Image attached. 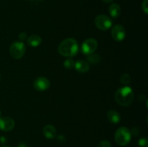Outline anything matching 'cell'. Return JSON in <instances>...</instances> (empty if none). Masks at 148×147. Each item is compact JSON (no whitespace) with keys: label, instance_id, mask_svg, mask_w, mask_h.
I'll list each match as a JSON object with an SVG mask.
<instances>
[{"label":"cell","instance_id":"cell-18","mask_svg":"<svg viewBox=\"0 0 148 147\" xmlns=\"http://www.w3.org/2000/svg\"><path fill=\"white\" fill-rule=\"evenodd\" d=\"M98 147H111V144L110 141H107V140H103L98 143Z\"/></svg>","mask_w":148,"mask_h":147},{"label":"cell","instance_id":"cell-27","mask_svg":"<svg viewBox=\"0 0 148 147\" xmlns=\"http://www.w3.org/2000/svg\"><path fill=\"white\" fill-rule=\"evenodd\" d=\"M4 147H12V146H5Z\"/></svg>","mask_w":148,"mask_h":147},{"label":"cell","instance_id":"cell-8","mask_svg":"<svg viewBox=\"0 0 148 147\" xmlns=\"http://www.w3.org/2000/svg\"><path fill=\"white\" fill-rule=\"evenodd\" d=\"M50 81L47 78L43 77V76L36 78L33 82V86H34L35 89L38 91H40V92L46 91V89L50 87Z\"/></svg>","mask_w":148,"mask_h":147},{"label":"cell","instance_id":"cell-9","mask_svg":"<svg viewBox=\"0 0 148 147\" xmlns=\"http://www.w3.org/2000/svg\"><path fill=\"white\" fill-rule=\"evenodd\" d=\"M14 121L10 117L0 118V129L3 131H10L14 128Z\"/></svg>","mask_w":148,"mask_h":147},{"label":"cell","instance_id":"cell-16","mask_svg":"<svg viewBox=\"0 0 148 147\" xmlns=\"http://www.w3.org/2000/svg\"><path fill=\"white\" fill-rule=\"evenodd\" d=\"M120 82L122 84L127 86L131 82V76L128 74H124L120 78Z\"/></svg>","mask_w":148,"mask_h":147},{"label":"cell","instance_id":"cell-20","mask_svg":"<svg viewBox=\"0 0 148 147\" xmlns=\"http://www.w3.org/2000/svg\"><path fill=\"white\" fill-rule=\"evenodd\" d=\"M142 9H143V12L147 14L148 13V0H144L142 3Z\"/></svg>","mask_w":148,"mask_h":147},{"label":"cell","instance_id":"cell-3","mask_svg":"<svg viewBox=\"0 0 148 147\" xmlns=\"http://www.w3.org/2000/svg\"><path fill=\"white\" fill-rule=\"evenodd\" d=\"M132 139V134L130 130L125 127L118 128L115 133V141L118 145L124 146L130 144Z\"/></svg>","mask_w":148,"mask_h":147},{"label":"cell","instance_id":"cell-14","mask_svg":"<svg viewBox=\"0 0 148 147\" xmlns=\"http://www.w3.org/2000/svg\"><path fill=\"white\" fill-rule=\"evenodd\" d=\"M109 14L113 18H117L119 17L120 13H121V7L116 3H113L109 6L108 8Z\"/></svg>","mask_w":148,"mask_h":147},{"label":"cell","instance_id":"cell-2","mask_svg":"<svg viewBox=\"0 0 148 147\" xmlns=\"http://www.w3.org/2000/svg\"><path fill=\"white\" fill-rule=\"evenodd\" d=\"M134 92L128 86L121 87L115 93V99L117 103L123 107L130 106L134 100Z\"/></svg>","mask_w":148,"mask_h":147},{"label":"cell","instance_id":"cell-22","mask_svg":"<svg viewBox=\"0 0 148 147\" xmlns=\"http://www.w3.org/2000/svg\"><path fill=\"white\" fill-rule=\"evenodd\" d=\"M19 38H20V40H27V34H26L25 33H20V34H19Z\"/></svg>","mask_w":148,"mask_h":147},{"label":"cell","instance_id":"cell-4","mask_svg":"<svg viewBox=\"0 0 148 147\" xmlns=\"http://www.w3.org/2000/svg\"><path fill=\"white\" fill-rule=\"evenodd\" d=\"M25 45L22 41L14 42L10 48V55L14 59H21L25 53Z\"/></svg>","mask_w":148,"mask_h":147},{"label":"cell","instance_id":"cell-25","mask_svg":"<svg viewBox=\"0 0 148 147\" xmlns=\"http://www.w3.org/2000/svg\"><path fill=\"white\" fill-rule=\"evenodd\" d=\"M18 146L19 147H27V146H26V144H25L24 143H20V144H19Z\"/></svg>","mask_w":148,"mask_h":147},{"label":"cell","instance_id":"cell-24","mask_svg":"<svg viewBox=\"0 0 148 147\" xmlns=\"http://www.w3.org/2000/svg\"><path fill=\"white\" fill-rule=\"evenodd\" d=\"M6 138H5V137H4V136H1V138H0V142L1 143V144H5L6 143Z\"/></svg>","mask_w":148,"mask_h":147},{"label":"cell","instance_id":"cell-28","mask_svg":"<svg viewBox=\"0 0 148 147\" xmlns=\"http://www.w3.org/2000/svg\"><path fill=\"white\" fill-rule=\"evenodd\" d=\"M0 116H1V111H0Z\"/></svg>","mask_w":148,"mask_h":147},{"label":"cell","instance_id":"cell-5","mask_svg":"<svg viewBox=\"0 0 148 147\" xmlns=\"http://www.w3.org/2000/svg\"><path fill=\"white\" fill-rule=\"evenodd\" d=\"M95 24L99 30L106 31L112 26V20L105 14H99L95 18Z\"/></svg>","mask_w":148,"mask_h":147},{"label":"cell","instance_id":"cell-15","mask_svg":"<svg viewBox=\"0 0 148 147\" xmlns=\"http://www.w3.org/2000/svg\"><path fill=\"white\" fill-rule=\"evenodd\" d=\"M87 60L90 63H98L101 61V57L97 53H91V54L88 55L87 56Z\"/></svg>","mask_w":148,"mask_h":147},{"label":"cell","instance_id":"cell-13","mask_svg":"<svg viewBox=\"0 0 148 147\" xmlns=\"http://www.w3.org/2000/svg\"><path fill=\"white\" fill-rule=\"evenodd\" d=\"M42 42V39L38 35L33 34L29 36L27 38V43L31 47H38L40 45Z\"/></svg>","mask_w":148,"mask_h":147},{"label":"cell","instance_id":"cell-29","mask_svg":"<svg viewBox=\"0 0 148 147\" xmlns=\"http://www.w3.org/2000/svg\"><path fill=\"white\" fill-rule=\"evenodd\" d=\"M0 79H1V76H0Z\"/></svg>","mask_w":148,"mask_h":147},{"label":"cell","instance_id":"cell-17","mask_svg":"<svg viewBox=\"0 0 148 147\" xmlns=\"http://www.w3.org/2000/svg\"><path fill=\"white\" fill-rule=\"evenodd\" d=\"M75 62L74 61L73 59H68L64 61V67L66 68V69H71L73 67H75Z\"/></svg>","mask_w":148,"mask_h":147},{"label":"cell","instance_id":"cell-23","mask_svg":"<svg viewBox=\"0 0 148 147\" xmlns=\"http://www.w3.org/2000/svg\"><path fill=\"white\" fill-rule=\"evenodd\" d=\"M57 141L59 143H61V144H63V143L65 142L66 141V138L63 135H60L57 137Z\"/></svg>","mask_w":148,"mask_h":147},{"label":"cell","instance_id":"cell-10","mask_svg":"<svg viewBox=\"0 0 148 147\" xmlns=\"http://www.w3.org/2000/svg\"><path fill=\"white\" fill-rule=\"evenodd\" d=\"M75 68L79 73H86L89 71L90 66L88 62L84 60H79L75 63Z\"/></svg>","mask_w":148,"mask_h":147},{"label":"cell","instance_id":"cell-26","mask_svg":"<svg viewBox=\"0 0 148 147\" xmlns=\"http://www.w3.org/2000/svg\"><path fill=\"white\" fill-rule=\"evenodd\" d=\"M103 1L104 2H106V3H110V2H111L113 0H103Z\"/></svg>","mask_w":148,"mask_h":147},{"label":"cell","instance_id":"cell-7","mask_svg":"<svg viewBox=\"0 0 148 147\" xmlns=\"http://www.w3.org/2000/svg\"><path fill=\"white\" fill-rule=\"evenodd\" d=\"M111 35L115 40L121 42L124 40L126 37V30L121 24H116L111 29Z\"/></svg>","mask_w":148,"mask_h":147},{"label":"cell","instance_id":"cell-12","mask_svg":"<svg viewBox=\"0 0 148 147\" xmlns=\"http://www.w3.org/2000/svg\"><path fill=\"white\" fill-rule=\"evenodd\" d=\"M43 135L46 138L52 139L55 138L56 135V130L52 125H46L43 128Z\"/></svg>","mask_w":148,"mask_h":147},{"label":"cell","instance_id":"cell-1","mask_svg":"<svg viewBox=\"0 0 148 147\" xmlns=\"http://www.w3.org/2000/svg\"><path fill=\"white\" fill-rule=\"evenodd\" d=\"M79 46L77 40L74 38H66L59 44L58 50L64 57H72L78 53Z\"/></svg>","mask_w":148,"mask_h":147},{"label":"cell","instance_id":"cell-21","mask_svg":"<svg viewBox=\"0 0 148 147\" xmlns=\"http://www.w3.org/2000/svg\"><path fill=\"white\" fill-rule=\"evenodd\" d=\"M130 132H131L132 135H134V136H137V135H138L139 134H140V130L138 127H134V128H133L130 131Z\"/></svg>","mask_w":148,"mask_h":147},{"label":"cell","instance_id":"cell-6","mask_svg":"<svg viewBox=\"0 0 148 147\" xmlns=\"http://www.w3.org/2000/svg\"><path fill=\"white\" fill-rule=\"evenodd\" d=\"M98 48V42L94 38H88L82 43V51L84 54L90 55L93 53Z\"/></svg>","mask_w":148,"mask_h":147},{"label":"cell","instance_id":"cell-11","mask_svg":"<svg viewBox=\"0 0 148 147\" xmlns=\"http://www.w3.org/2000/svg\"><path fill=\"white\" fill-rule=\"evenodd\" d=\"M107 118L111 123L117 124L121 121V115L116 110H110L107 112Z\"/></svg>","mask_w":148,"mask_h":147},{"label":"cell","instance_id":"cell-19","mask_svg":"<svg viewBox=\"0 0 148 147\" xmlns=\"http://www.w3.org/2000/svg\"><path fill=\"white\" fill-rule=\"evenodd\" d=\"M138 144L140 147H148V141L146 138H142L139 140Z\"/></svg>","mask_w":148,"mask_h":147}]
</instances>
